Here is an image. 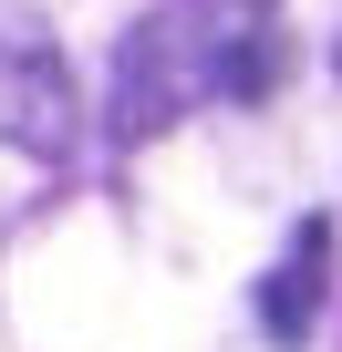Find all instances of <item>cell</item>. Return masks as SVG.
<instances>
[{
	"instance_id": "cell-1",
	"label": "cell",
	"mask_w": 342,
	"mask_h": 352,
	"mask_svg": "<svg viewBox=\"0 0 342 352\" xmlns=\"http://www.w3.org/2000/svg\"><path fill=\"white\" fill-rule=\"evenodd\" d=\"M0 124L32 155H63V63L42 52V32H0Z\"/></svg>"
},
{
	"instance_id": "cell-2",
	"label": "cell",
	"mask_w": 342,
	"mask_h": 352,
	"mask_svg": "<svg viewBox=\"0 0 342 352\" xmlns=\"http://www.w3.org/2000/svg\"><path fill=\"white\" fill-rule=\"evenodd\" d=\"M321 290H332V228H321V218H301V228H290V249H280V270L259 280V321H270V342H301V331H311V311H321Z\"/></svg>"
},
{
	"instance_id": "cell-3",
	"label": "cell",
	"mask_w": 342,
	"mask_h": 352,
	"mask_svg": "<svg viewBox=\"0 0 342 352\" xmlns=\"http://www.w3.org/2000/svg\"><path fill=\"white\" fill-rule=\"evenodd\" d=\"M239 11H259V0H239Z\"/></svg>"
}]
</instances>
